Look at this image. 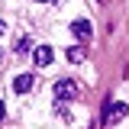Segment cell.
Masks as SVG:
<instances>
[{
	"mask_svg": "<svg viewBox=\"0 0 129 129\" xmlns=\"http://www.w3.org/2000/svg\"><path fill=\"white\" fill-rule=\"evenodd\" d=\"M55 97L58 100H74L78 97V81H71V78H61V81H55Z\"/></svg>",
	"mask_w": 129,
	"mask_h": 129,
	"instance_id": "obj_1",
	"label": "cell"
},
{
	"mask_svg": "<svg viewBox=\"0 0 129 129\" xmlns=\"http://www.w3.org/2000/svg\"><path fill=\"white\" fill-rule=\"evenodd\" d=\"M71 32H74V39L84 42V45L94 39V26H90V19H74V23H71Z\"/></svg>",
	"mask_w": 129,
	"mask_h": 129,
	"instance_id": "obj_2",
	"label": "cell"
},
{
	"mask_svg": "<svg viewBox=\"0 0 129 129\" xmlns=\"http://www.w3.org/2000/svg\"><path fill=\"white\" fill-rule=\"evenodd\" d=\"M52 58H55V52H52L48 45H36V48H32V61H36V68H48Z\"/></svg>",
	"mask_w": 129,
	"mask_h": 129,
	"instance_id": "obj_3",
	"label": "cell"
},
{
	"mask_svg": "<svg viewBox=\"0 0 129 129\" xmlns=\"http://www.w3.org/2000/svg\"><path fill=\"white\" fill-rule=\"evenodd\" d=\"M32 84H36V78H32V74H19V78L13 81V90H16V94H29Z\"/></svg>",
	"mask_w": 129,
	"mask_h": 129,
	"instance_id": "obj_4",
	"label": "cell"
},
{
	"mask_svg": "<svg viewBox=\"0 0 129 129\" xmlns=\"http://www.w3.org/2000/svg\"><path fill=\"white\" fill-rule=\"evenodd\" d=\"M84 58H87V48H84V45H74V48H68V61L81 64Z\"/></svg>",
	"mask_w": 129,
	"mask_h": 129,
	"instance_id": "obj_5",
	"label": "cell"
},
{
	"mask_svg": "<svg viewBox=\"0 0 129 129\" xmlns=\"http://www.w3.org/2000/svg\"><path fill=\"white\" fill-rule=\"evenodd\" d=\"M29 48H32L29 39H19V45H16V52H19V55H23V52H29Z\"/></svg>",
	"mask_w": 129,
	"mask_h": 129,
	"instance_id": "obj_6",
	"label": "cell"
},
{
	"mask_svg": "<svg viewBox=\"0 0 129 129\" xmlns=\"http://www.w3.org/2000/svg\"><path fill=\"white\" fill-rule=\"evenodd\" d=\"M3 113H7V107H3V100H0V123H3Z\"/></svg>",
	"mask_w": 129,
	"mask_h": 129,
	"instance_id": "obj_7",
	"label": "cell"
},
{
	"mask_svg": "<svg viewBox=\"0 0 129 129\" xmlns=\"http://www.w3.org/2000/svg\"><path fill=\"white\" fill-rule=\"evenodd\" d=\"M3 32H7V23H3V19H0V36H3Z\"/></svg>",
	"mask_w": 129,
	"mask_h": 129,
	"instance_id": "obj_8",
	"label": "cell"
},
{
	"mask_svg": "<svg viewBox=\"0 0 129 129\" xmlns=\"http://www.w3.org/2000/svg\"><path fill=\"white\" fill-rule=\"evenodd\" d=\"M0 61H3V52H0Z\"/></svg>",
	"mask_w": 129,
	"mask_h": 129,
	"instance_id": "obj_9",
	"label": "cell"
},
{
	"mask_svg": "<svg viewBox=\"0 0 129 129\" xmlns=\"http://www.w3.org/2000/svg\"><path fill=\"white\" fill-rule=\"evenodd\" d=\"M39 3H48V0H39Z\"/></svg>",
	"mask_w": 129,
	"mask_h": 129,
	"instance_id": "obj_10",
	"label": "cell"
}]
</instances>
